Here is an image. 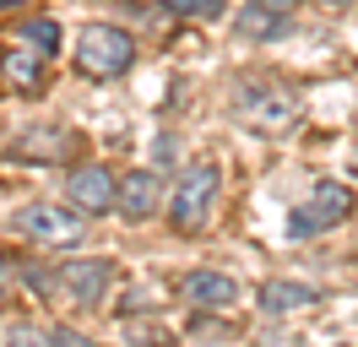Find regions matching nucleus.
Returning <instances> with one entry per match:
<instances>
[{
    "label": "nucleus",
    "mask_w": 358,
    "mask_h": 347,
    "mask_svg": "<svg viewBox=\"0 0 358 347\" xmlns=\"http://www.w3.org/2000/svg\"><path fill=\"white\" fill-rule=\"evenodd\" d=\"M245 6H255V11H266V17H277V22H288L304 0H245Z\"/></svg>",
    "instance_id": "18"
},
{
    "label": "nucleus",
    "mask_w": 358,
    "mask_h": 347,
    "mask_svg": "<svg viewBox=\"0 0 358 347\" xmlns=\"http://www.w3.org/2000/svg\"><path fill=\"white\" fill-rule=\"evenodd\" d=\"M353 179H358V152H353Z\"/></svg>",
    "instance_id": "22"
},
{
    "label": "nucleus",
    "mask_w": 358,
    "mask_h": 347,
    "mask_svg": "<svg viewBox=\"0 0 358 347\" xmlns=\"http://www.w3.org/2000/svg\"><path fill=\"white\" fill-rule=\"evenodd\" d=\"M114 179L103 163H82V169H71L66 174V201H71V212H82V217H103L114 212Z\"/></svg>",
    "instance_id": "7"
},
{
    "label": "nucleus",
    "mask_w": 358,
    "mask_h": 347,
    "mask_svg": "<svg viewBox=\"0 0 358 347\" xmlns=\"http://www.w3.org/2000/svg\"><path fill=\"white\" fill-rule=\"evenodd\" d=\"M0 82H11L17 92H44V60L27 55L22 43L0 49Z\"/></svg>",
    "instance_id": "11"
},
{
    "label": "nucleus",
    "mask_w": 358,
    "mask_h": 347,
    "mask_svg": "<svg viewBox=\"0 0 358 347\" xmlns=\"http://www.w3.org/2000/svg\"><path fill=\"white\" fill-rule=\"evenodd\" d=\"M163 11H174V17H196V22H212L223 17V0H157Z\"/></svg>",
    "instance_id": "15"
},
{
    "label": "nucleus",
    "mask_w": 358,
    "mask_h": 347,
    "mask_svg": "<svg viewBox=\"0 0 358 347\" xmlns=\"http://www.w3.org/2000/svg\"><path fill=\"white\" fill-rule=\"evenodd\" d=\"M342 217H353V190L336 185V179H320L310 190V201L288 212V239H320V234H331Z\"/></svg>",
    "instance_id": "4"
},
{
    "label": "nucleus",
    "mask_w": 358,
    "mask_h": 347,
    "mask_svg": "<svg viewBox=\"0 0 358 347\" xmlns=\"http://www.w3.org/2000/svg\"><path fill=\"white\" fill-rule=\"evenodd\" d=\"M217 195H223V169L217 163H190L174 185V201H169L174 234H201L212 206H217Z\"/></svg>",
    "instance_id": "2"
},
{
    "label": "nucleus",
    "mask_w": 358,
    "mask_h": 347,
    "mask_svg": "<svg viewBox=\"0 0 358 347\" xmlns=\"http://www.w3.org/2000/svg\"><path fill=\"white\" fill-rule=\"evenodd\" d=\"M11 222H17L22 239L49 244V250H66V244H82V239H87V217L71 212V206H60V201H27Z\"/></svg>",
    "instance_id": "3"
},
{
    "label": "nucleus",
    "mask_w": 358,
    "mask_h": 347,
    "mask_svg": "<svg viewBox=\"0 0 358 347\" xmlns=\"http://www.w3.org/2000/svg\"><path fill=\"white\" fill-rule=\"evenodd\" d=\"M11 152H17V157H66V152H71V136L60 125H33V136H22Z\"/></svg>",
    "instance_id": "13"
},
{
    "label": "nucleus",
    "mask_w": 358,
    "mask_h": 347,
    "mask_svg": "<svg viewBox=\"0 0 358 347\" xmlns=\"http://www.w3.org/2000/svg\"><path fill=\"white\" fill-rule=\"evenodd\" d=\"M234 33H239V38H277V33H282V22L266 17V11H255V6H245V11L234 17Z\"/></svg>",
    "instance_id": "14"
},
{
    "label": "nucleus",
    "mask_w": 358,
    "mask_h": 347,
    "mask_svg": "<svg viewBox=\"0 0 358 347\" xmlns=\"http://www.w3.org/2000/svg\"><path fill=\"white\" fill-rule=\"evenodd\" d=\"M125 337H131V342H147V347H169V337H163L157 325H125Z\"/></svg>",
    "instance_id": "19"
},
{
    "label": "nucleus",
    "mask_w": 358,
    "mask_h": 347,
    "mask_svg": "<svg viewBox=\"0 0 358 347\" xmlns=\"http://www.w3.org/2000/svg\"><path fill=\"white\" fill-rule=\"evenodd\" d=\"M174 288L190 309H228V304H239V282L223 277V271H185Z\"/></svg>",
    "instance_id": "9"
},
{
    "label": "nucleus",
    "mask_w": 358,
    "mask_h": 347,
    "mask_svg": "<svg viewBox=\"0 0 358 347\" xmlns=\"http://www.w3.org/2000/svg\"><path fill=\"white\" fill-rule=\"evenodd\" d=\"M234 104H239V114H245L250 125L282 130V125H293V114H299V92L282 87V82H245Z\"/></svg>",
    "instance_id": "5"
},
{
    "label": "nucleus",
    "mask_w": 358,
    "mask_h": 347,
    "mask_svg": "<svg viewBox=\"0 0 358 347\" xmlns=\"http://www.w3.org/2000/svg\"><path fill=\"white\" fill-rule=\"evenodd\" d=\"M136 65V33H125L120 22H87L76 33V71L92 82H114Z\"/></svg>",
    "instance_id": "1"
},
{
    "label": "nucleus",
    "mask_w": 358,
    "mask_h": 347,
    "mask_svg": "<svg viewBox=\"0 0 358 347\" xmlns=\"http://www.w3.org/2000/svg\"><path fill=\"white\" fill-rule=\"evenodd\" d=\"M6 347H49V331H38V325H6Z\"/></svg>",
    "instance_id": "16"
},
{
    "label": "nucleus",
    "mask_w": 358,
    "mask_h": 347,
    "mask_svg": "<svg viewBox=\"0 0 358 347\" xmlns=\"http://www.w3.org/2000/svg\"><path fill=\"white\" fill-rule=\"evenodd\" d=\"M49 347H98V342L82 337V331H71V325H49Z\"/></svg>",
    "instance_id": "17"
},
{
    "label": "nucleus",
    "mask_w": 358,
    "mask_h": 347,
    "mask_svg": "<svg viewBox=\"0 0 358 347\" xmlns=\"http://www.w3.org/2000/svg\"><path fill=\"white\" fill-rule=\"evenodd\" d=\"M157 206H163V179H157L152 169H136V174H125V179L114 185V212L120 217L141 222V217H152Z\"/></svg>",
    "instance_id": "8"
},
{
    "label": "nucleus",
    "mask_w": 358,
    "mask_h": 347,
    "mask_svg": "<svg viewBox=\"0 0 358 347\" xmlns=\"http://www.w3.org/2000/svg\"><path fill=\"white\" fill-rule=\"evenodd\" d=\"M320 6H331V11H342V6H353V0H320Z\"/></svg>",
    "instance_id": "20"
},
{
    "label": "nucleus",
    "mask_w": 358,
    "mask_h": 347,
    "mask_svg": "<svg viewBox=\"0 0 358 347\" xmlns=\"http://www.w3.org/2000/svg\"><path fill=\"white\" fill-rule=\"evenodd\" d=\"M11 38L22 43L27 55H38V60H55V55L66 49V43H60V22H55V17H22Z\"/></svg>",
    "instance_id": "12"
},
{
    "label": "nucleus",
    "mask_w": 358,
    "mask_h": 347,
    "mask_svg": "<svg viewBox=\"0 0 358 347\" xmlns=\"http://www.w3.org/2000/svg\"><path fill=\"white\" fill-rule=\"evenodd\" d=\"M310 304H320V293L310 282H288V277L261 282V309L266 315H293V309H310Z\"/></svg>",
    "instance_id": "10"
},
{
    "label": "nucleus",
    "mask_w": 358,
    "mask_h": 347,
    "mask_svg": "<svg viewBox=\"0 0 358 347\" xmlns=\"http://www.w3.org/2000/svg\"><path fill=\"white\" fill-rule=\"evenodd\" d=\"M17 6H22V0H0V11H17Z\"/></svg>",
    "instance_id": "21"
},
{
    "label": "nucleus",
    "mask_w": 358,
    "mask_h": 347,
    "mask_svg": "<svg viewBox=\"0 0 358 347\" xmlns=\"http://www.w3.org/2000/svg\"><path fill=\"white\" fill-rule=\"evenodd\" d=\"M55 282H60V293H66L76 309H92V304L109 299V288H114V260H109V255H92V260H60Z\"/></svg>",
    "instance_id": "6"
}]
</instances>
